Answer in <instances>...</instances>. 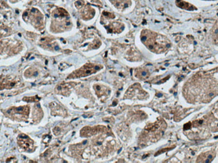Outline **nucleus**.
Wrapping results in <instances>:
<instances>
[{
    "mask_svg": "<svg viewBox=\"0 0 218 163\" xmlns=\"http://www.w3.org/2000/svg\"><path fill=\"white\" fill-rule=\"evenodd\" d=\"M141 40L150 50L157 54L164 53L171 45L166 36L150 30H143L141 32Z\"/></svg>",
    "mask_w": 218,
    "mask_h": 163,
    "instance_id": "nucleus-1",
    "label": "nucleus"
},
{
    "mask_svg": "<svg viewBox=\"0 0 218 163\" xmlns=\"http://www.w3.org/2000/svg\"><path fill=\"white\" fill-rule=\"evenodd\" d=\"M101 66H97V65L88 64L78 70L77 71H76L75 72L71 74L69 78H76L88 76L89 75L95 73L98 70H101Z\"/></svg>",
    "mask_w": 218,
    "mask_h": 163,
    "instance_id": "nucleus-2",
    "label": "nucleus"
},
{
    "mask_svg": "<svg viewBox=\"0 0 218 163\" xmlns=\"http://www.w3.org/2000/svg\"><path fill=\"white\" fill-rule=\"evenodd\" d=\"M23 16H26V19H30L31 22L37 28H42L43 27V19L42 14H40V12L36 9H32L30 12V14L29 15L28 12H25Z\"/></svg>",
    "mask_w": 218,
    "mask_h": 163,
    "instance_id": "nucleus-3",
    "label": "nucleus"
},
{
    "mask_svg": "<svg viewBox=\"0 0 218 163\" xmlns=\"http://www.w3.org/2000/svg\"><path fill=\"white\" fill-rule=\"evenodd\" d=\"M29 112V108L28 107H20L18 108H13L8 110L7 113L9 114L11 116L24 118L27 117Z\"/></svg>",
    "mask_w": 218,
    "mask_h": 163,
    "instance_id": "nucleus-4",
    "label": "nucleus"
},
{
    "mask_svg": "<svg viewBox=\"0 0 218 163\" xmlns=\"http://www.w3.org/2000/svg\"><path fill=\"white\" fill-rule=\"evenodd\" d=\"M216 155V152L214 150H210V151L205 152L198 156L196 162H212Z\"/></svg>",
    "mask_w": 218,
    "mask_h": 163,
    "instance_id": "nucleus-5",
    "label": "nucleus"
},
{
    "mask_svg": "<svg viewBox=\"0 0 218 163\" xmlns=\"http://www.w3.org/2000/svg\"><path fill=\"white\" fill-rule=\"evenodd\" d=\"M19 144L20 147L25 149L26 151H28V150L31 151L34 143L27 136L24 135V137H22V136L19 137Z\"/></svg>",
    "mask_w": 218,
    "mask_h": 163,
    "instance_id": "nucleus-6",
    "label": "nucleus"
},
{
    "mask_svg": "<svg viewBox=\"0 0 218 163\" xmlns=\"http://www.w3.org/2000/svg\"><path fill=\"white\" fill-rule=\"evenodd\" d=\"M206 119L207 126L211 131L214 133L218 131V119L213 115H210Z\"/></svg>",
    "mask_w": 218,
    "mask_h": 163,
    "instance_id": "nucleus-7",
    "label": "nucleus"
},
{
    "mask_svg": "<svg viewBox=\"0 0 218 163\" xmlns=\"http://www.w3.org/2000/svg\"><path fill=\"white\" fill-rule=\"evenodd\" d=\"M177 5L180 8L187 10H196V7L193 5H191L186 2H184L182 0H176Z\"/></svg>",
    "mask_w": 218,
    "mask_h": 163,
    "instance_id": "nucleus-8",
    "label": "nucleus"
},
{
    "mask_svg": "<svg viewBox=\"0 0 218 163\" xmlns=\"http://www.w3.org/2000/svg\"><path fill=\"white\" fill-rule=\"evenodd\" d=\"M135 75H136V77L139 78V79H140L141 80H145V79H148V78L149 77L150 73L148 72V71L147 70L138 69L136 71Z\"/></svg>",
    "mask_w": 218,
    "mask_h": 163,
    "instance_id": "nucleus-9",
    "label": "nucleus"
},
{
    "mask_svg": "<svg viewBox=\"0 0 218 163\" xmlns=\"http://www.w3.org/2000/svg\"><path fill=\"white\" fill-rule=\"evenodd\" d=\"M211 36L213 42L218 45V22H216L211 30Z\"/></svg>",
    "mask_w": 218,
    "mask_h": 163,
    "instance_id": "nucleus-10",
    "label": "nucleus"
},
{
    "mask_svg": "<svg viewBox=\"0 0 218 163\" xmlns=\"http://www.w3.org/2000/svg\"><path fill=\"white\" fill-rule=\"evenodd\" d=\"M116 7L118 8H126L130 4V2L129 1H118V0H111Z\"/></svg>",
    "mask_w": 218,
    "mask_h": 163,
    "instance_id": "nucleus-11",
    "label": "nucleus"
},
{
    "mask_svg": "<svg viewBox=\"0 0 218 163\" xmlns=\"http://www.w3.org/2000/svg\"><path fill=\"white\" fill-rule=\"evenodd\" d=\"M92 12H95L94 9H91L90 8H86L82 12L81 16H83V19H90L93 17L94 15L95 14L94 13L92 14Z\"/></svg>",
    "mask_w": 218,
    "mask_h": 163,
    "instance_id": "nucleus-12",
    "label": "nucleus"
},
{
    "mask_svg": "<svg viewBox=\"0 0 218 163\" xmlns=\"http://www.w3.org/2000/svg\"><path fill=\"white\" fill-rule=\"evenodd\" d=\"M83 2H81V1H78L76 3V7H77L78 8H81L82 7V6H83Z\"/></svg>",
    "mask_w": 218,
    "mask_h": 163,
    "instance_id": "nucleus-13",
    "label": "nucleus"
},
{
    "mask_svg": "<svg viewBox=\"0 0 218 163\" xmlns=\"http://www.w3.org/2000/svg\"><path fill=\"white\" fill-rule=\"evenodd\" d=\"M215 113L216 114V115L218 116V104L217 105V107L215 108Z\"/></svg>",
    "mask_w": 218,
    "mask_h": 163,
    "instance_id": "nucleus-14",
    "label": "nucleus"
}]
</instances>
